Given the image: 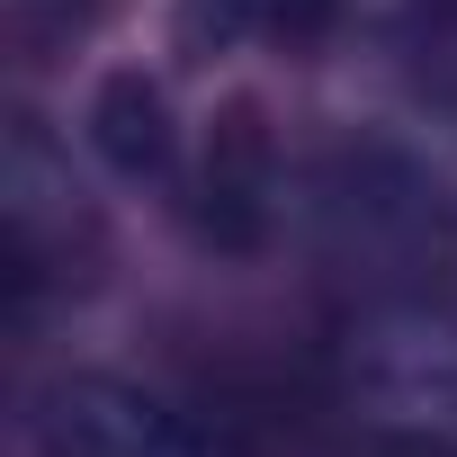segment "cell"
<instances>
[{
    "label": "cell",
    "instance_id": "6",
    "mask_svg": "<svg viewBox=\"0 0 457 457\" xmlns=\"http://www.w3.org/2000/svg\"><path fill=\"white\" fill-rule=\"evenodd\" d=\"M10 19H19L28 37H72V28L99 19V0H10Z\"/></svg>",
    "mask_w": 457,
    "mask_h": 457
},
{
    "label": "cell",
    "instance_id": "2",
    "mask_svg": "<svg viewBox=\"0 0 457 457\" xmlns=\"http://www.w3.org/2000/svg\"><path fill=\"white\" fill-rule=\"evenodd\" d=\"M10 197H0V215H10V287L19 305L46 287V278H72V252L90 243V224L72 215V170L46 153L37 117H19L10 135V179H0Z\"/></svg>",
    "mask_w": 457,
    "mask_h": 457
},
{
    "label": "cell",
    "instance_id": "5",
    "mask_svg": "<svg viewBox=\"0 0 457 457\" xmlns=\"http://www.w3.org/2000/svg\"><path fill=\"white\" fill-rule=\"evenodd\" d=\"M403 46L439 99H457V0H403Z\"/></svg>",
    "mask_w": 457,
    "mask_h": 457
},
{
    "label": "cell",
    "instance_id": "4",
    "mask_svg": "<svg viewBox=\"0 0 457 457\" xmlns=\"http://www.w3.org/2000/svg\"><path fill=\"white\" fill-rule=\"evenodd\" d=\"M99 153L126 170V179H144V170H170V117H162V90L153 81H108L99 90Z\"/></svg>",
    "mask_w": 457,
    "mask_h": 457
},
{
    "label": "cell",
    "instance_id": "1",
    "mask_svg": "<svg viewBox=\"0 0 457 457\" xmlns=\"http://www.w3.org/2000/svg\"><path fill=\"white\" fill-rule=\"evenodd\" d=\"M37 448L46 457H243L215 421L126 377H54L37 395Z\"/></svg>",
    "mask_w": 457,
    "mask_h": 457
},
{
    "label": "cell",
    "instance_id": "3",
    "mask_svg": "<svg viewBox=\"0 0 457 457\" xmlns=\"http://www.w3.org/2000/svg\"><path fill=\"white\" fill-rule=\"evenodd\" d=\"M341 0H179V54H243V46H278L305 54L332 28Z\"/></svg>",
    "mask_w": 457,
    "mask_h": 457
}]
</instances>
